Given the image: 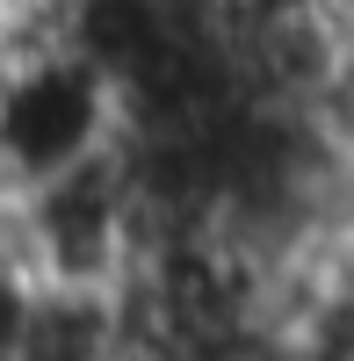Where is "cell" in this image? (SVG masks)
Listing matches in <instances>:
<instances>
[{"instance_id":"cell-3","label":"cell","mask_w":354,"mask_h":361,"mask_svg":"<svg viewBox=\"0 0 354 361\" xmlns=\"http://www.w3.org/2000/svg\"><path fill=\"white\" fill-rule=\"evenodd\" d=\"M22 361H138L123 289L37 282L29 325H22Z\"/></svg>"},{"instance_id":"cell-1","label":"cell","mask_w":354,"mask_h":361,"mask_svg":"<svg viewBox=\"0 0 354 361\" xmlns=\"http://www.w3.org/2000/svg\"><path fill=\"white\" fill-rule=\"evenodd\" d=\"M152 231H159V195L123 137V145H109V152L51 173V180H29L8 253L37 282L123 289L138 275L145 246H152Z\"/></svg>"},{"instance_id":"cell-5","label":"cell","mask_w":354,"mask_h":361,"mask_svg":"<svg viewBox=\"0 0 354 361\" xmlns=\"http://www.w3.org/2000/svg\"><path fill=\"white\" fill-rule=\"evenodd\" d=\"M15 209H22V180H15L8 166H0V253L15 246Z\"/></svg>"},{"instance_id":"cell-4","label":"cell","mask_w":354,"mask_h":361,"mask_svg":"<svg viewBox=\"0 0 354 361\" xmlns=\"http://www.w3.org/2000/svg\"><path fill=\"white\" fill-rule=\"evenodd\" d=\"M29 296H37V275L0 253V361H22V325H29Z\"/></svg>"},{"instance_id":"cell-2","label":"cell","mask_w":354,"mask_h":361,"mask_svg":"<svg viewBox=\"0 0 354 361\" xmlns=\"http://www.w3.org/2000/svg\"><path fill=\"white\" fill-rule=\"evenodd\" d=\"M130 137V102L66 37H22L0 51V166L22 188Z\"/></svg>"}]
</instances>
